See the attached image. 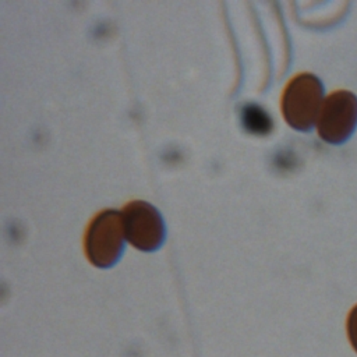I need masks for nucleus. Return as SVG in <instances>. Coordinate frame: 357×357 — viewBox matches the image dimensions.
<instances>
[{"mask_svg":"<svg viewBox=\"0 0 357 357\" xmlns=\"http://www.w3.org/2000/svg\"><path fill=\"white\" fill-rule=\"evenodd\" d=\"M241 124L245 131L255 135H265L272 130L271 116L258 105L250 103L241 109Z\"/></svg>","mask_w":357,"mask_h":357,"instance_id":"5","label":"nucleus"},{"mask_svg":"<svg viewBox=\"0 0 357 357\" xmlns=\"http://www.w3.org/2000/svg\"><path fill=\"white\" fill-rule=\"evenodd\" d=\"M357 127V96L340 89L325 98L321 107L317 131L322 141L340 145L346 142Z\"/></svg>","mask_w":357,"mask_h":357,"instance_id":"3","label":"nucleus"},{"mask_svg":"<svg viewBox=\"0 0 357 357\" xmlns=\"http://www.w3.org/2000/svg\"><path fill=\"white\" fill-rule=\"evenodd\" d=\"M124 220L123 213L116 209H105L96 213L89 222L84 250L88 261L96 268H112L124 251Z\"/></svg>","mask_w":357,"mask_h":357,"instance_id":"1","label":"nucleus"},{"mask_svg":"<svg viewBox=\"0 0 357 357\" xmlns=\"http://www.w3.org/2000/svg\"><path fill=\"white\" fill-rule=\"evenodd\" d=\"M324 85L311 73L291 78L282 95V113L286 123L297 131H310L318 120L324 105Z\"/></svg>","mask_w":357,"mask_h":357,"instance_id":"2","label":"nucleus"},{"mask_svg":"<svg viewBox=\"0 0 357 357\" xmlns=\"http://www.w3.org/2000/svg\"><path fill=\"white\" fill-rule=\"evenodd\" d=\"M346 329H347V336L350 340L351 347L357 353V304L350 310L347 315V322H346Z\"/></svg>","mask_w":357,"mask_h":357,"instance_id":"6","label":"nucleus"},{"mask_svg":"<svg viewBox=\"0 0 357 357\" xmlns=\"http://www.w3.org/2000/svg\"><path fill=\"white\" fill-rule=\"evenodd\" d=\"M126 237L135 248L152 252L166 238V227L160 212L145 201H131L123 209Z\"/></svg>","mask_w":357,"mask_h":357,"instance_id":"4","label":"nucleus"}]
</instances>
